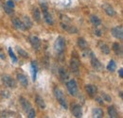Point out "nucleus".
<instances>
[{
    "label": "nucleus",
    "instance_id": "obj_38",
    "mask_svg": "<svg viewBox=\"0 0 123 118\" xmlns=\"http://www.w3.org/2000/svg\"><path fill=\"white\" fill-rule=\"evenodd\" d=\"M7 93H8V92H6V91H5V92H4V91H2V95H3V96H5V97H9V94H6Z\"/></svg>",
    "mask_w": 123,
    "mask_h": 118
},
{
    "label": "nucleus",
    "instance_id": "obj_32",
    "mask_svg": "<svg viewBox=\"0 0 123 118\" xmlns=\"http://www.w3.org/2000/svg\"><path fill=\"white\" fill-rule=\"evenodd\" d=\"M9 54H10V56H11L12 59V60H13L14 62H16V61H17V58L15 57L14 53L12 52V48H10V49H9Z\"/></svg>",
    "mask_w": 123,
    "mask_h": 118
},
{
    "label": "nucleus",
    "instance_id": "obj_14",
    "mask_svg": "<svg viewBox=\"0 0 123 118\" xmlns=\"http://www.w3.org/2000/svg\"><path fill=\"white\" fill-rule=\"evenodd\" d=\"M70 67H71V70L78 74L79 72V68H80V63H79V60L76 59H72L70 61Z\"/></svg>",
    "mask_w": 123,
    "mask_h": 118
},
{
    "label": "nucleus",
    "instance_id": "obj_37",
    "mask_svg": "<svg viewBox=\"0 0 123 118\" xmlns=\"http://www.w3.org/2000/svg\"><path fill=\"white\" fill-rule=\"evenodd\" d=\"M118 74H119V77H123V69L122 68H120V69L118 70Z\"/></svg>",
    "mask_w": 123,
    "mask_h": 118
},
{
    "label": "nucleus",
    "instance_id": "obj_20",
    "mask_svg": "<svg viewBox=\"0 0 123 118\" xmlns=\"http://www.w3.org/2000/svg\"><path fill=\"white\" fill-rule=\"evenodd\" d=\"M93 117L96 118H101L103 117V111L99 108H95L92 112Z\"/></svg>",
    "mask_w": 123,
    "mask_h": 118
},
{
    "label": "nucleus",
    "instance_id": "obj_40",
    "mask_svg": "<svg viewBox=\"0 0 123 118\" xmlns=\"http://www.w3.org/2000/svg\"><path fill=\"white\" fill-rule=\"evenodd\" d=\"M0 58H1V59H4V55H3V54H0Z\"/></svg>",
    "mask_w": 123,
    "mask_h": 118
},
{
    "label": "nucleus",
    "instance_id": "obj_31",
    "mask_svg": "<svg viewBox=\"0 0 123 118\" xmlns=\"http://www.w3.org/2000/svg\"><path fill=\"white\" fill-rule=\"evenodd\" d=\"M27 113H28V117L29 118H34L35 116H36V112H35L34 109H32V108H31Z\"/></svg>",
    "mask_w": 123,
    "mask_h": 118
},
{
    "label": "nucleus",
    "instance_id": "obj_18",
    "mask_svg": "<svg viewBox=\"0 0 123 118\" xmlns=\"http://www.w3.org/2000/svg\"><path fill=\"white\" fill-rule=\"evenodd\" d=\"M78 45H79L80 48L82 49V50L88 49V44H87V42L85 41L84 38H81V37H80V38L78 39Z\"/></svg>",
    "mask_w": 123,
    "mask_h": 118
},
{
    "label": "nucleus",
    "instance_id": "obj_34",
    "mask_svg": "<svg viewBox=\"0 0 123 118\" xmlns=\"http://www.w3.org/2000/svg\"><path fill=\"white\" fill-rule=\"evenodd\" d=\"M6 5H7V6H9L10 8H12V9L15 7V4H14V2H13L12 0H8Z\"/></svg>",
    "mask_w": 123,
    "mask_h": 118
},
{
    "label": "nucleus",
    "instance_id": "obj_3",
    "mask_svg": "<svg viewBox=\"0 0 123 118\" xmlns=\"http://www.w3.org/2000/svg\"><path fill=\"white\" fill-rule=\"evenodd\" d=\"M66 87H67V90H68V92H69V94L71 95L76 96L78 94L79 89H78V84L75 79H70L69 81H67Z\"/></svg>",
    "mask_w": 123,
    "mask_h": 118
},
{
    "label": "nucleus",
    "instance_id": "obj_21",
    "mask_svg": "<svg viewBox=\"0 0 123 118\" xmlns=\"http://www.w3.org/2000/svg\"><path fill=\"white\" fill-rule=\"evenodd\" d=\"M90 21H91V23L93 24V26H95V27H98L101 24V20L97 15H91Z\"/></svg>",
    "mask_w": 123,
    "mask_h": 118
},
{
    "label": "nucleus",
    "instance_id": "obj_30",
    "mask_svg": "<svg viewBox=\"0 0 123 118\" xmlns=\"http://www.w3.org/2000/svg\"><path fill=\"white\" fill-rule=\"evenodd\" d=\"M4 11H5V12L8 13V14H12V13H13V9H12V8H10V7L7 6V5H4Z\"/></svg>",
    "mask_w": 123,
    "mask_h": 118
},
{
    "label": "nucleus",
    "instance_id": "obj_29",
    "mask_svg": "<svg viewBox=\"0 0 123 118\" xmlns=\"http://www.w3.org/2000/svg\"><path fill=\"white\" fill-rule=\"evenodd\" d=\"M16 49H17L18 54H19L21 57H23V58H25V59H28V58H29V54H28V52H26L23 48H21V47H19V46H18Z\"/></svg>",
    "mask_w": 123,
    "mask_h": 118
},
{
    "label": "nucleus",
    "instance_id": "obj_2",
    "mask_svg": "<svg viewBox=\"0 0 123 118\" xmlns=\"http://www.w3.org/2000/svg\"><path fill=\"white\" fill-rule=\"evenodd\" d=\"M54 49L59 54H62L64 51V49H65V40L62 36H59L56 39L55 44H54Z\"/></svg>",
    "mask_w": 123,
    "mask_h": 118
},
{
    "label": "nucleus",
    "instance_id": "obj_33",
    "mask_svg": "<svg viewBox=\"0 0 123 118\" xmlns=\"http://www.w3.org/2000/svg\"><path fill=\"white\" fill-rule=\"evenodd\" d=\"M102 98H103V100H105V101H107V102H111V101H112L111 96H109L107 94H105V93L102 94Z\"/></svg>",
    "mask_w": 123,
    "mask_h": 118
},
{
    "label": "nucleus",
    "instance_id": "obj_10",
    "mask_svg": "<svg viewBox=\"0 0 123 118\" xmlns=\"http://www.w3.org/2000/svg\"><path fill=\"white\" fill-rule=\"evenodd\" d=\"M17 79L20 82V84L24 87H28L29 85V79L28 77L24 74H17Z\"/></svg>",
    "mask_w": 123,
    "mask_h": 118
},
{
    "label": "nucleus",
    "instance_id": "obj_17",
    "mask_svg": "<svg viewBox=\"0 0 123 118\" xmlns=\"http://www.w3.org/2000/svg\"><path fill=\"white\" fill-rule=\"evenodd\" d=\"M35 102L36 104L38 105V107L41 109V110H45L46 107V102H45V100L40 96V95H37L36 97H35Z\"/></svg>",
    "mask_w": 123,
    "mask_h": 118
},
{
    "label": "nucleus",
    "instance_id": "obj_4",
    "mask_svg": "<svg viewBox=\"0 0 123 118\" xmlns=\"http://www.w3.org/2000/svg\"><path fill=\"white\" fill-rule=\"evenodd\" d=\"M3 83L9 87V88H12V89H15L16 88V81L9 75H3L2 77H1Z\"/></svg>",
    "mask_w": 123,
    "mask_h": 118
},
{
    "label": "nucleus",
    "instance_id": "obj_12",
    "mask_svg": "<svg viewBox=\"0 0 123 118\" xmlns=\"http://www.w3.org/2000/svg\"><path fill=\"white\" fill-rule=\"evenodd\" d=\"M59 76H60V77H61V79L62 81H66V80L69 78V74H68V72H67L66 69L63 68V67H61V68L59 69Z\"/></svg>",
    "mask_w": 123,
    "mask_h": 118
},
{
    "label": "nucleus",
    "instance_id": "obj_5",
    "mask_svg": "<svg viewBox=\"0 0 123 118\" xmlns=\"http://www.w3.org/2000/svg\"><path fill=\"white\" fill-rule=\"evenodd\" d=\"M91 54V56H90V58H91V64H92L93 68L95 69V70H97V71H101L102 70V68H103V66H102V64L100 63V61L98 59V58L93 54L92 52L90 53Z\"/></svg>",
    "mask_w": 123,
    "mask_h": 118
},
{
    "label": "nucleus",
    "instance_id": "obj_35",
    "mask_svg": "<svg viewBox=\"0 0 123 118\" xmlns=\"http://www.w3.org/2000/svg\"><path fill=\"white\" fill-rule=\"evenodd\" d=\"M41 7H42V9H43V12H45V11H48L47 5H46V3H42V4H41Z\"/></svg>",
    "mask_w": 123,
    "mask_h": 118
},
{
    "label": "nucleus",
    "instance_id": "obj_7",
    "mask_svg": "<svg viewBox=\"0 0 123 118\" xmlns=\"http://www.w3.org/2000/svg\"><path fill=\"white\" fill-rule=\"evenodd\" d=\"M71 112L72 114L77 118L81 117L82 115V111H81V107L79 104H72L71 105Z\"/></svg>",
    "mask_w": 123,
    "mask_h": 118
},
{
    "label": "nucleus",
    "instance_id": "obj_23",
    "mask_svg": "<svg viewBox=\"0 0 123 118\" xmlns=\"http://www.w3.org/2000/svg\"><path fill=\"white\" fill-rule=\"evenodd\" d=\"M108 114H109L110 117L112 118L117 117V110H116V108L114 106H110L108 108Z\"/></svg>",
    "mask_w": 123,
    "mask_h": 118
},
{
    "label": "nucleus",
    "instance_id": "obj_22",
    "mask_svg": "<svg viewBox=\"0 0 123 118\" xmlns=\"http://www.w3.org/2000/svg\"><path fill=\"white\" fill-rule=\"evenodd\" d=\"M113 50L117 55H119V56L122 55V49H121V46L118 43H114L113 44Z\"/></svg>",
    "mask_w": 123,
    "mask_h": 118
},
{
    "label": "nucleus",
    "instance_id": "obj_1",
    "mask_svg": "<svg viewBox=\"0 0 123 118\" xmlns=\"http://www.w3.org/2000/svg\"><path fill=\"white\" fill-rule=\"evenodd\" d=\"M54 94H55V97L57 98V100L59 101L60 105H61L64 110H67L68 109V105H67L66 99L64 97V94H63L62 91L59 88H55L54 89Z\"/></svg>",
    "mask_w": 123,
    "mask_h": 118
},
{
    "label": "nucleus",
    "instance_id": "obj_27",
    "mask_svg": "<svg viewBox=\"0 0 123 118\" xmlns=\"http://www.w3.org/2000/svg\"><path fill=\"white\" fill-rule=\"evenodd\" d=\"M99 48H100V51H101L103 54H105V55L110 54V47H109L106 44L101 43V44H99Z\"/></svg>",
    "mask_w": 123,
    "mask_h": 118
},
{
    "label": "nucleus",
    "instance_id": "obj_28",
    "mask_svg": "<svg viewBox=\"0 0 123 118\" xmlns=\"http://www.w3.org/2000/svg\"><path fill=\"white\" fill-rule=\"evenodd\" d=\"M116 68H117L116 61H115V60H113V59H111V60L109 61V63H108V65H107L108 71H110V72H114V71L116 70Z\"/></svg>",
    "mask_w": 123,
    "mask_h": 118
},
{
    "label": "nucleus",
    "instance_id": "obj_39",
    "mask_svg": "<svg viewBox=\"0 0 123 118\" xmlns=\"http://www.w3.org/2000/svg\"><path fill=\"white\" fill-rule=\"evenodd\" d=\"M97 100L98 101V103H99V104H103V102H102V100H101L100 98H98V97H97Z\"/></svg>",
    "mask_w": 123,
    "mask_h": 118
},
{
    "label": "nucleus",
    "instance_id": "obj_36",
    "mask_svg": "<svg viewBox=\"0 0 123 118\" xmlns=\"http://www.w3.org/2000/svg\"><path fill=\"white\" fill-rule=\"evenodd\" d=\"M95 35L98 36V37H100L102 34H101V30H95Z\"/></svg>",
    "mask_w": 123,
    "mask_h": 118
},
{
    "label": "nucleus",
    "instance_id": "obj_19",
    "mask_svg": "<svg viewBox=\"0 0 123 118\" xmlns=\"http://www.w3.org/2000/svg\"><path fill=\"white\" fill-rule=\"evenodd\" d=\"M43 13H44V18H45V21L46 22V24H48V25H53V24H54V21H53L52 15L50 14L47 11L43 12Z\"/></svg>",
    "mask_w": 123,
    "mask_h": 118
},
{
    "label": "nucleus",
    "instance_id": "obj_6",
    "mask_svg": "<svg viewBox=\"0 0 123 118\" xmlns=\"http://www.w3.org/2000/svg\"><path fill=\"white\" fill-rule=\"evenodd\" d=\"M111 32H112V35L115 38H117L118 40H122L123 39V29L121 26L113 28L112 30H111Z\"/></svg>",
    "mask_w": 123,
    "mask_h": 118
},
{
    "label": "nucleus",
    "instance_id": "obj_25",
    "mask_svg": "<svg viewBox=\"0 0 123 118\" xmlns=\"http://www.w3.org/2000/svg\"><path fill=\"white\" fill-rule=\"evenodd\" d=\"M23 23H24V26L26 27V29H31L32 27V21L31 20V18L27 15L24 16L23 18Z\"/></svg>",
    "mask_w": 123,
    "mask_h": 118
},
{
    "label": "nucleus",
    "instance_id": "obj_24",
    "mask_svg": "<svg viewBox=\"0 0 123 118\" xmlns=\"http://www.w3.org/2000/svg\"><path fill=\"white\" fill-rule=\"evenodd\" d=\"M33 18L37 23H39L41 21V12H40L39 8H35L33 10Z\"/></svg>",
    "mask_w": 123,
    "mask_h": 118
},
{
    "label": "nucleus",
    "instance_id": "obj_11",
    "mask_svg": "<svg viewBox=\"0 0 123 118\" xmlns=\"http://www.w3.org/2000/svg\"><path fill=\"white\" fill-rule=\"evenodd\" d=\"M31 44L35 50H39V48L41 47V41L36 36H32L31 38Z\"/></svg>",
    "mask_w": 123,
    "mask_h": 118
},
{
    "label": "nucleus",
    "instance_id": "obj_8",
    "mask_svg": "<svg viewBox=\"0 0 123 118\" xmlns=\"http://www.w3.org/2000/svg\"><path fill=\"white\" fill-rule=\"evenodd\" d=\"M12 25H13V27L15 28L16 30H21V31H24V30H26V27L24 26V23L20 20V19H18V18H13L12 19Z\"/></svg>",
    "mask_w": 123,
    "mask_h": 118
},
{
    "label": "nucleus",
    "instance_id": "obj_16",
    "mask_svg": "<svg viewBox=\"0 0 123 118\" xmlns=\"http://www.w3.org/2000/svg\"><path fill=\"white\" fill-rule=\"evenodd\" d=\"M85 90L87 92V94H89V96L93 97L96 94H97V87L94 86V85H91V84H88L85 86Z\"/></svg>",
    "mask_w": 123,
    "mask_h": 118
},
{
    "label": "nucleus",
    "instance_id": "obj_26",
    "mask_svg": "<svg viewBox=\"0 0 123 118\" xmlns=\"http://www.w3.org/2000/svg\"><path fill=\"white\" fill-rule=\"evenodd\" d=\"M31 69H32V79H33V81H35L36 77H37V71H38V68H37L35 61L31 62Z\"/></svg>",
    "mask_w": 123,
    "mask_h": 118
},
{
    "label": "nucleus",
    "instance_id": "obj_13",
    "mask_svg": "<svg viewBox=\"0 0 123 118\" xmlns=\"http://www.w3.org/2000/svg\"><path fill=\"white\" fill-rule=\"evenodd\" d=\"M62 28L63 30H65L66 31H68L70 34H73V33H77L78 30L74 27V26H68L66 23H62L61 24Z\"/></svg>",
    "mask_w": 123,
    "mask_h": 118
},
{
    "label": "nucleus",
    "instance_id": "obj_9",
    "mask_svg": "<svg viewBox=\"0 0 123 118\" xmlns=\"http://www.w3.org/2000/svg\"><path fill=\"white\" fill-rule=\"evenodd\" d=\"M19 100H20V103H21V106H22V108H23V110L25 111V112H28L30 110H31V104L25 98V97H20L19 98Z\"/></svg>",
    "mask_w": 123,
    "mask_h": 118
},
{
    "label": "nucleus",
    "instance_id": "obj_15",
    "mask_svg": "<svg viewBox=\"0 0 123 118\" xmlns=\"http://www.w3.org/2000/svg\"><path fill=\"white\" fill-rule=\"evenodd\" d=\"M103 9H104V11L108 16H115L116 15V11L114 10V8L111 5H109V4L103 5Z\"/></svg>",
    "mask_w": 123,
    "mask_h": 118
}]
</instances>
